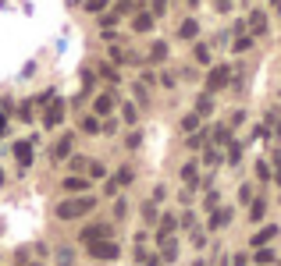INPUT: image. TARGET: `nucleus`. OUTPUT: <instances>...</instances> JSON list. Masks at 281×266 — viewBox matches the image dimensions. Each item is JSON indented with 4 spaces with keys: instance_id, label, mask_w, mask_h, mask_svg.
Instances as JSON below:
<instances>
[{
    "instance_id": "12",
    "label": "nucleus",
    "mask_w": 281,
    "mask_h": 266,
    "mask_svg": "<svg viewBox=\"0 0 281 266\" xmlns=\"http://www.w3.org/2000/svg\"><path fill=\"white\" fill-rule=\"evenodd\" d=\"M160 252H164V259H175V252H178V245H175L171 238H160Z\"/></svg>"
},
{
    "instance_id": "14",
    "label": "nucleus",
    "mask_w": 281,
    "mask_h": 266,
    "mask_svg": "<svg viewBox=\"0 0 281 266\" xmlns=\"http://www.w3.org/2000/svg\"><path fill=\"white\" fill-rule=\"evenodd\" d=\"M153 29V14H139L136 18V32H149Z\"/></svg>"
},
{
    "instance_id": "16",
    "label": "nucleus",
    "mask_w": 281,
    "mask_h": 266,
    "mask_svg": "<svg viewBox=\"0 0 281 266\" xmlns=\"http://www.w3.org/2000/svg\"><path fill=\"white\" fill-rule=\"evenodd\" d=\"M182 128H185V132H196V128H200V114H185Z\"/></svg>"
},
{
    "instance_id": "10",
    "label": "nucleus",
    "mask_w": 281,
    "mask_h": 266,
    "mask_svg": "<svg viewBox=\"0 0 281 266\" xmlns=\"http://www.w3.org/2000/svg\"><path fill=\"white\" fill-rule=\"evenodd\" d=\"M64 188H68V192H85L89 181H85V178H64Z\"/></svg>"
},
{
    "instance_id": "15",
    "label": "nucleus",
    "mask_w": 281,
    "mask_h": 266,
    "mask_svg": "<svg viewBox=\"0 0 281 266\" xmlns=\"http://www.w3.org/2000/svg\"><path fill=\"white\" fill-rule=\"evenodd\" d=\"M196 32H200V25H196L192 18H189V21H182V39H192Z\"/></svg>"
},
{
    "instance_id": "23",
    "label": "nucleus",
    "mask_w": 281,
    "mask_h": 266,
    "mask_svg": "<svg viewBox=\"0 0 281 266\" xmlns=\"http://www.w3.org/2000/svg\"><path fill=\"white\" fill-rule=\"evenodd\" d=\"M57 266H71V252H68V249H61V252H57Z\"/></svg>"
},
{
    "instance_id": "2",
    "label": "nucleus",
    "mask_w": 281,
    "mask_h": 266,
    "mask_svg": "<svg viewBox=\"0 0 281 266\" xmlns=\"http://www.w3.org/2000/svg\"><path fill=\"white\" fill-rule=\"evenodd\" d=\"M89 252H93L96 259H118V252H121V249H118L114 241H107V238H103V241H93V245H89Z\"/></svg>"
},
{
    "instance_id": "3",
    "label": "nucleus",
    "mask_w": 281,
    "mask_h": 266,
    "mask_svg": "<svg viewBox=\"0 0 281 266\" xmlns=\"http://www.w3.org/2000/svg\"><path fill=\"white\" fill-rule=\"evenodd\" d=\"M228 75H231L228 67H213V71H210V78H207V89H210V92L224 89V85H228Z\"/></svg>"
},
{
    "instance_id": "8",
    "label": "nucleus",
    "mask_w": 281,
    "mask_h": 266,
    "mask_svg": "<svg viewBox=\"0 0 281 266\" xmlns=\"http://www.w3.org/2000/svg\"><path fill=\"white\" fill-rule=\"evenodd\" d=\"M111 110H114V96H111V92L96 96V114H111Z\"/></svg>"
},
{
    "instance_id": "21",
    "label": "nucleus",
    "mask_w": 281,
    "mask_h": 266,
    "mask_svg": "<svg viewBox=\"0 0 281 266\" xmlns=\"http://www.w3.org/2000/svg\"><path fill=\"white\" fill-rule=\"evenodd\" d=\"M249 220H264V202H253V209H249Z\"/></svg>"
},
{
    "instance_id": "4",
    "label": "nucleus",
    "mask_w": 281,
    "mask_h": 266,
    "mask_svg": "<svg viewBox=\"0 0 281 266\" xmlns=\"http://www.w3.org/2000/svg\"><path fill=\"white\" fill-rule=\"evenodd\" d=\"M103 238H107V227H103V224H93V227H85V231H82V241H85V245L103 241Z\"/></svg>"
},
{
    "instance_id": "24",
    "label": "nucleus",
    "mask_w": 281,
    "mask_h": 266,
    "mask_svg": "<svg viewBox=\"0 0 281 266\" xmlns=\"http://www.w3.org/2000/svg\"><path fill=\"white\" fill-rule=\"evenodd\" d=\"M210 107H213V103H210V96H203V100L196 103V110H200V114H210Z\"/></svg>"
},
{
    "instance_id": "27",
    "label": "nucleus",
    "mask_w": 281,
    "mask_h": 266,
    "mask_svg": "<svg viewBox=\"0 0 281 266\" xmlns=\"http://www.w3.org/2000/svg\"><path fill=\"white\" fill-rule=\"evenodd\" d=\"M107 7V0H89V11H103Z\"/></svg>"
},
{
    "instance_id": "7",
    "label": "nucleus",
    "mask_w": 281,
    "mask_h": 266,
    "mask_svg": "<svg viewBox=\"0 0 281 266\" xmlns=\"http://www.w3.org/2000/svg\"><path fill=\"white\" fill-rule=\"evenodd\" d=\"M249 25H253V32H256V36H264V32H267V18H264L260 11H253V14H249Z\"/></svg>"
},
{
    "instance_id": "26",
    "label": "nucleus",
    "mask_w": 281,
    "mask_h": 266,
    "mask_svg": "<svg viewBox=\"0 0 281 266\" xmlns=\"http://www.w3.org/2000/svg\"><path fill=\"white\" fill-rule=\"evenodd\" d=\"M213 138H217V142H228L231 135H228V128H217V132H213Z\"/></svg>"
},
{
    "instance_id": "1",
    "label": "nucleus",
    "mask_w": 281,
    "mask_h": 266,
    "mask_svg": "<svg viewBox=\"0 0 281 266\" xmlns=\"http://www.w3.org/2000/svg\"><path fill=\"white\" fill-rule=\"evenodd\" d=\"M93 206H96V202L89 199V196H82V199H64L57 209H54V213H57L61 220H75V216H85Z\"/></svg>"
},
{
    "instance_id": "18",
    "label": "nucleus",
    "mask_w": 281,
    "mask_h": 266,
    "mask_svg": "<svg viewBox=\"0 0 281 266\" xmlns=\"http://www.w3.org/2000/svg\"><path fill=\"white\" fill-rule=\"evenodd\" d=\"M160 57H167V46H164V43H153V50H149V61H160Z\"/></svg>"
},
{
    "instance_id": "17",
    "label": "nucleus",
    "mask_w": 281,
    "mask_h": 266,
    "mask_svg": "<svg viewBox=\"0 0 281 266\" xmlns=\"http://www.w3.org/2000/svg\"><path fill=\"white\" fill-rule=\"evenodd\" d=\"M182 178H185L189 185H196V178H200V174H196V163H185V167H182Z\"/></svg>"
},
{
    "instance_id": "25",
    "label": "nucleus",
    "mask_w": 281,
    "mask_h": 266,
    "mask_svg": "<svg viewBox=\"0 0 281 266\" xmlns=\"http://www.w3.org/2000/svg\"><path fill=\"white\" fill-rule=\"evenodd\" d=\"M249 46H253V39H246V36H242V39H239V43H235V50H239V54H246V50H249Z\"/></svg>"
},
{
    "instance_id": "20",
    "label": "nucleus",
    "mask_w": 281,
    "mask_h": 266,
    "mask_svg": "<svg viewBox=\"0 0 281 266\" xmlns=\"http://www.w3.org/2000/svg\"><path fill=\"white\" fill-rule=\"evenodd\" d=\"M82 132H89V135H96V132H100V125H96V117H85V121H82Z\"/></svg>"
},
{
    "instance_id": "6",
    "label": "nucleus",
    "mask_w": 281,
    "mask_h": 266,
    "mask_svg": "<svg viewBox=\"0 0 281 266\" xmlns=\"http://www.w3.org/2000/svg\"><path fill=\"white\" fill-rule=\"evenodd\" d=\"M14 156H18V163H21V167H29V163H32V146L18 142V146H14Z\"/></svg>"
},
{
    "instance_id": "11",
    "label": "nucleus",
    "mask_w": 281,
    "mask_h": 266,
    "mask_svg": "<svg viewBox=\"0 0 281 266\" xmlns=\"http://www.w3.org/2000/svg\"><path fill=\"white\" fill-rule=\"evenodd\" d=\"M68 153H71V135H64V138L57 142V149H54V156H57V160H64Z\"/></svg>"
},
{
    "instance_id": "19",
    "label": "nucleus",
    "mask_w": 281,
    "mask_h": 266,
    "mask_svg": "<svg viewBox=\"0 0 281 266\" xmlns=\"http://www.w3.org/2000/svg\"><path fill=\"white\" fill-rule=\"evenodd\" d=\"M256 263H260V266H271V263H274V252L260 249V252H256Z\"/></svg>"
},
{
    "instance_id": "5",
    "label": "nucleus",
    "mask_w": 281,
    "mask_h": 266,
    "mask_svg": "<svg viewBox=\"0 0 281 266\" xmlns=\"http://www.w3.org/2000/svg\"><path fill=\"white\" fill-rule=\"evenodd\" d=\"M61 117H64V103H54L43 121H47V128H54V125H61Z\"/></svg>"
},
{
    "instance_id": "13",
    "label": "nucleus",
    "mask_w": 281,
    "mask_h": 266,
    "mask_svg": "<svg viewBox=\"0 0 281 266\" xmlns=\"http://www.w3.org/2000/svg\"><path fill=\"white\" fill-rule=\"evenodd\" d=\"M228 220H231V209H217L210 216V227H221V224H228Z\"/></svg>"
},
{
    "instance_id": "22",
    "label": "nucleus",
    "mask_w": 281,
    "mask_h": 266,
    "mask_svg": "<svg viewBox=\"0 0 281 266\" xmlns=\"http://www.w3.org/2000/svg\"><path fill=\"white\" fill-rule=\"evenodd\" d=\"M118 185H132V171H128V167L118 171Z\"/></svg>"
},
{
    "instance_id": "9",
    "label": "nucleus",
    "mask_w": 281,
    "mask_h": 266,
    "mask_svg": "<svg viewBox=\"0 0 281 266\" xmlns=\"http://www.w3.org/2000/svg\"><path fill=\"white\" fill-rule=\"evenodd\" d=\"M274 234H278V227H264L260 234H253V241H249V245H256V249H260V245H267Z\"/></svg>"
}]
</instances>
